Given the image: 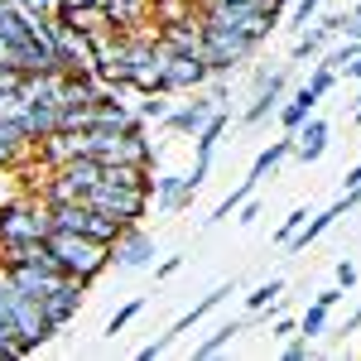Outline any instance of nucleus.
Returning a JSON list of instances; mask_svg holds the SVG:
<instances>
[{"label":"nucleus","instance_id":"nucleus-15","mask_svg":"<svg viewBox=\"0 0 361 361\" xmlns=\"http://www.w3.org/2000/svg\"><path fill=\"white\" fill-rule=\"evenodd\" d=\"M29 154H34V135L20 121H0V169H15Z\"/></svg>","mask_w":361,"mask_h":361},{"label":"nucleus","instance_id":"nucleus-12","mask_svg":"<svg viewBox=\"0 0 361 361\" xmlns=\"http://www.w3.org/2000/svg\"><path fill=\"white\" fill-rule=\"evenodd\" d=\"M207 78H212V68H207V58H202V54H169L164 92H197Z\"/></svg>","mask_w":361,"mask_h":361},{"label":"nucleus","instance_id":"nucleus-8","mask_svg":"<svg viewBox=\"0 0 361 361\" xmlns=\"http://www.w3.org/2000/svg\"><path fill=\"white\" fill-rule=\"evenodd\" d=\"M54 20L82 29L92 39L116 34V20H111V5H106V0H63V5H54Z\"/></svg>","mask_w":361,"mask_h":361},{"label":"nucleus","instance_id":"nucleus-36","mask_svg":"<svg viewBox=\"0 0 361 361\" xmlns=\"http://www.w3.org/2000/svg\"><path fill=\"white\" fill-rule=\"evenodd\" d=\"M304 357H308V337L304 333L284 337V361H304Z\"/></svg>","mask_w":361,"mask_h":361},{"label":"nucleus","instance_id":"nucleus-31","mask_svg":"<svg viewBox=\"0 0 361 361\" xmlns=\"http://www.w3.org/2000/svg\"><path fill=\"white\" fill-rule=\"evenodd\" d=\"M318 5H323V0H294V15H289V25H294V29H308L313 20H318Z\"/></svg>","mask_w":361,"mask_h":361},{"label":"nucleus","instance_id":"nucleus-23","mask_svg":"<svg viewBox=\"0 0 361 361\" xmlns=\"http://www.w3.org/2000/svg\"><path fill=\"white\" fill-rule=\"evenodd\" d=\"M102 178H111V183H126V188H149V183H154L145 164H106V169H102Z\"/></svg>","mask_w":361,"mask_h":361},{"label":"nucleus","instance_id":"nucleus-9","mask_svg":"<svg viewBox=\"0 0 361 361\" xmlns=\"http://www.w3.org/2000/svg\"><path fill=\"white\" fill-rule=\"evenodd\" d=\"M58 63H63V73H92L97 68V39L58 20Z\"/></svg>","mask_w":361,"mask_h":361},{"label":"nucleus","instance_id":"nucleus-26","mask_svg":"<svg viewBox=\"0 0 361 361\" xmlns=\"http://www.w3.org/2000/svg\"><path fill=\"white\" fill-rule=\"evenodd\" d=\"M25 116H29V97L20 87L0 92V121H20V126H25Z\"/></svg>","mask_w":361,"mask_h":361},{"label":"nucleus","instance_id":"nucleus-42","mask_svg":"<svg viewBox=\"0 0 361 361\" xmlns=\"http://www.w3.org/2000/svg\"><path fill=\"white\" fill-rule=\"evenodd\" d=\"M337 299H342V284H337V289H323V294H318V304H328V308H333Z\"/></svg>","mask_w":361,"mask_h":361},{"label":"nucleus","instance_id":"nucleus-35","mask_svg":"<svg viewBox=\"0 0 361 361\" xmlns=\"http://www.w3.org/2000/svg\"><path fill=\"white\" fill-rule=\"evenodd\" d=\"M308 222V212H304V207H299V212H289V217H284V226H279V231H275V241H279V246H284V241H289V236H294V231H299V226H304Z\"/></svg>","mask_w":361,"mask_h":361},{"label":"nucleus","instance_id":"nucleus-11","mask_svg":"<svg viewBox=\"0 0 361 361\" xmlns=\"http://www.w3.org/2000/svg\"><path fill=\"white\" fill-rule=\"evenodd\" d=\"M111 260L121 270H145L149 260H154V241H149V231H140V222L121 226V236L111 241Z\"/></svg>","mask_w":361,"mask_h":361},{"label":"nucleus","instance_id":"nucleus-28","mask_svg":"<svg viewBox=\"0 0 361 361\" xmlns=\"http://www.w3.org/2000/svg\"><path fill=\"white\" fill-rule=\"evenodd\" d=\"M333 82H337V73L333 68H328V63H318V68H313V78H308V92H313V97H318V102H323V97H328V92H333Z\"/></svg>","mask_w":361,"mask_h":361},{"label":"nucleus","instance_id":"nucleus-18","mask_svg":"<svg viewBox=\"0 0 361 361\" xmlns=\"http://www.w3.org/2000/svg\"><path fill=\"white\" fill-rule=\"evenodd\" d=\"M279 102H284V73H260V87H255L246 121H265L270 111H279Z\"/></svg>","mask_w":361,"mask_h":361},{"label":"nucleus","instance_id":"nucleus-32","mask_svg":"<svg viewBox=\"0 0 361 361\" xmlns=\"http://www.w3.org/2000/svg\"><path fill=\"white\" fill-rule=\"evenodd\" d=\"M164 97H169V92H149V102H145V106H140V121H164V116H169V102H164Z\"/></svg>","mask_w":361,"mask_h":361},{"label":"nucleus","instance_id":"nucleus-5","mask_svg":"<svg viewBox=\"0 0 361 361\" xmlns=\"http://www.w3.org/2000/svg\"><path fill=\"white\" fill-rule=\"evenodd\" d=\"M130 39V73L126 87L135 92H164V68H169V49L159 44V34H126Z\"/></svg>","mask_w":361,"mask_h":361},{"label":"nucleus","instance_id":"nucleus-24","mask_svg":"<svg viewBox=\"0 0 361 361\" xmlns=\"http://www.w3.org/2000/svg\"><path fill=\"white\" fill-rule=\"evenodd\" d=\"M87 236H92V241H102V246H111L116 236H121V222H116V217H106V212H97V207H92V212H87V226H82Z\"/></svg>","mask_w":361,"mask_h":361},{"label":"nucleus","instance_id":"nucleus-39","mask_svg":"<svg viewBox=\"0 0 361 361\" xmlns=\"http://www.w3.org/2000/svg\"><path fill=\"white\" fill-rule=\"evenodd\" d=\"M255 217H260V202H241V207H236V222H255Z\"/></svg>","mask_w":361,"mask_h":361},{"label":"nucleus","instance_id":"nucleus-14","mask_svg":"<svg viewBox=\"0 0 361 361\" xmlns=\"http://www.w3.org/2000/svg\"><path fill=\"white\" fill-rule=\"evenodd\" d=\"M193 183H188V173H159L154 183H149V197H154V207H164V212H178V207H188L193 202Z\"/></svg>","mask_w":361,"mask_h":361},{"label":"nucleus","instance_id":"nucleus-4","mask_svg":"<svg viewBox=\"0 0 361 361\" xmlns=\"http://www.w3.org/2000/svg\"><path fill=\"white\" fill-rule=\"evenodd\" d=\"M5 313H10V323H15V333H20V357L34 352V347H44V342L58 333L54 323H49V313H44V304H39L34 294H25V289H15L10 279H5Z\"/></svg>","mask_w":361,"mask_h":361},{"label":"nucleus","instance_id":"nucleus-16","mask_svg":"<svg viewBox=\"0 0 361 361\" xmlns=\"http://www.w3.org/2000/svg\"><path fill=\"white\" fill-rule=\"evenodd\" d=\"M159 44L169 54H202V20H183V25H159Z\"/></svg>","mask_w":361,"mask_h":361},{"label":"nucleus","instance_id":"nucleus-38","mask_svg":"<svg viewBox=\"0 0 361 361\" xmlns=\"http://www.w3.org/2000/svg\"><path fill=\"white\" fill-rule=\"evenodd\" d=\"M337 284H342V289H352V284H357V265H352V260H342V265H337Z\"/></svg>","mask_w":361,"mask_h":361},{"label":"nucleus","instance_id":"nucleus-27","mask_svg":"<svg viewBox=\"0 0 361 361\" xmlns=\"http://www.w3.org/2000/svg\"><path fill=\"white\" fill-rule=\"evenodd\" d=\"M236 333H241V323H222L217 333H212L207 342H202V347H197V357H217V352H222V347H226V342H231Z\"/></svg>","mask_w":361,"mask_h":361},{"label":"nucleus","instance_id":"nucleus-34","mask_svg":"<svg viewBox=\"0 0 361 361\" xmlns=\"http://www.w3.org/2000/svg\"><path fill=\"white\" fill-rule=\"evenodd\" d=\"M0 68H20V73H25V54H20L5 34H0Z\"/></svg>","mask_w":361,"mask_h":361},{"label":"nucleus","instance_id":"nucleus-41","mask_svg":"<svg viewBox=\"0 0 361 361\" xmlns=\"http://www.w3.org/2000/svg\"><path fill=\"white\" fill-rule=\"evenodd\" d=\"M342 188H347V193H352V188H361V164H357V169H347V178H342Z\"/></svg>","mask_w":361,"mask_h":361},{"label":"nucleus","instance_id":"nucleus-1","mask_svg":"<svg viewBox=\"0 0 361 361\" xmlns=\"http://www.w3.org/2000/svg\"><path fill=\"white\" fill-rule=\"evenodd\" d=\"M279 10H284V0H202L197 20L217 25V29H231V34H246V39L260 44L279 25Z\"/></svg>","mask_w":361,"mask_h":361},{"label":"nucleus","instance_id":"nucleus-29","mask_svg":"<svg viewBox=\"0 0 361 361\" xmlns=\"http://www.w3.org/2000/svg\"><path fill=\"white\" fill-rule=\"evenodd\" d=\"M323 328H328V304H313V308L304 313V323H299V333H304L308 342H313V337L323 333Z\"/></svg>","mask_w":361,"mask_h":361},{"label":"nucleus","instance_id":"nucleus-10","mask_svg":"<svg viewBox=\"0 0 361 361\" xmlns=\"http://www.w3.org/2000/svg\"><path fill=\"white\" fill-rule=\"evenodd\" d=\"M82 289H87V279H73V275H63V279L54 284V289H49V294L39 299L54 328H68V323L78 318V308H82Z\"/></svg>","mask_w":361,"mask_h":361},{"label":"nucleus","instance_id":"nucleus-13","mask_svg":"<svg viewBox=\"0 0 361 361\" xmlns=\"http://www.w3.org/2000/svg\"><path fill=\"white\" fill-rule=\"evenodd\" d=\"M222 102H226L222 92H212V97H193L188 106H169L164 126H169V130H178V135H197V130L212 121V111H217Z\"/></svg>","mask_w":361,"mask_h":361},{"label":"nucleus","instance_id":"nucleus-37","mask_svg":"<svg viewBox=\"0 0 361 361\" xmlns=\"http://www.w3.org/2000/svg\"><path fill=\"white\" fill-rule=\"evenodd\" d=\"M135 313H140V299H135V304H126V308H116V313H111V323H106V333H121V328H126V323H130V318H135Z\"/></svg>","mask_w":361,"mask_h":361},{"label":"nucleus","instance_id":"nucleus-33","mask_svg":"<svg viewBox=\"0 0 361 361\" xmlns=\"http://www.w3.org/2000/svg\"><path fill=\"white\" fill-rule=\"evenodd\" d=\"M279 294H284V279H270V284H260V289L250 294L246 304H250V308H265V304H275Z\"/></svg>","mask_w":361,"mask_h":361},{"label":"nucleus","instance_id":"nucleus-43","mask_svg":"<svg viewBox=\"0 0 361 361\" xmlns=\"http://www.w3.org/2000/svg\"><path fill=\"white\" fill-rule=\"evenodd\" d=\"M299 333V323H289V318H284V323H275V337H294Z\"/></svg>","mask_w":361,"mask_h":361},{"label":"nucleus","instance_id":"nucleus-45","mask_svg":"<svg viewBox=\"0 0 361 361\" xmlns=\"http://www.w3.org/2000/svg\"><path fill=\"white\" fill-rule=\"evenodd\" d=\"M0 5H15V0H0Z\"/></svg>","mask_w":361,"mask_h":361},{"label":"nucleus","instance_id":"nucleus-25","mask_svg":"<svg viewBox=\"0 0 361 361\" xmlns=\"http://www.w3.org/2000/svg\"><path fill=\"white\" fill-rule=\"evenodd\" d=\"M226 294H231V289H226V284H222V289H212V294H202V299H197V304L188 308V313H183V318H178V323H173V337L183 333V328H193V323H197V318H202V313H212V308L222 304Z\"/></svg>","mask_w":361,"mask_h":361},{"label":"nucleus","instance_id":"nucleus-30","mask_svg":"<svg viewBox=\"0 0 361 361\" xmlns=\"http://www.w3.org/2000/svg\"><path fill=\"white\" fill-rule=\"evenodd\" d=\"M250 193H255V178H241V188H231V193L222 197V207H217V217H231V212H236V207H241V202H246Z\"/></svg>","mask_w":361,"mask_h":361},{"label":"nucleus","instance_id":"nucleus-22","mask_svg":"<svg viewBox=\"0 0 361 361\" xmlns=\"http://www.w3.org/2000/svg\"><path fill=\"white\" fill-rule=\"evenodd\" d=\"M289 154H294V135H289V140H275L270 149H260V159H255V169H250V178L260 183V178H265L270 169H279L284 159H289Z\"/></svg>","mask_w":361,"mask_h":361},{"label":"nucleus","instance_id":"nucleus-21","mask_svg":"<svg viewBox=\"0 0 361 361\" xmlns=\"http://www.w3.org/2000/svg\"><path fill=\"white\" fill-rule=\"evenodd\" d=\"M197 5H202V0H149L154 29H159V25H183V20H197Z\"/></svg>","mask_w":361,"mask_h":361},{"label":"nucleus","instance_id":"nucleus-7","mask_svg":"<svg viewBox=\"0 0 361 361\" xmlns=\"http://www.w3.org/2000/svg\"><path fill=\"white\" fill-rule=\"evenodd\" d=\"M250 54H255V39L231 34V29H217V25H202V58H207L212 78H217V73H231V68H241Z\"/></svg>","mask_w":361,"mask_h":361},{"label":"nucleus","instance_id":"nucleus-19","mask_svg":"<svg viewBox=\"0 0 361 361\" xmlns=\"http://www.w3.org/2000/svg\"><path fill=\"white\" fill-rule=\"evenodd\" d=\"M337 217H342V202H337V207H328V212H318V217H308V222L299 226L289 241H284V250H308L313 241H318V236H323V231H328V226L337 222Z\"/></svg>","mask_w":361,"mask_h":361},{"label":"nucleus","instance_id":"nucleus-6","mask_svg":"<svg viewBox=\"0 0 361 361\" xmlns=\"http://www.w3.org/2000/svg\"><path fill=\"white\" fill-rule=\"evenodd\" d=\"M87 207H97V212L116 217L121 226H130V222H140V217H145V207H149V188H126V183L102 178V183L87 193Z\"/></svg>","mask_w":361,"mask_h":361},{"label":"nucleus","instance_id":"nucleus-20","mask_svg":"<svg viewBox=\"0 0 361 361\" xmlns=\"http://www.w3.org/2000/svg\"><path fill=\"white\" fill-rule=\"evenodd\" d=\"M313 106H318V97H313L308 87H299V92H294L289 102H279V126H284V130L294 135V130L304 126L308 116H313Z\"/></svg>","mask_w":361,"mask_h":361},{"label":"nucleus","instance_id":"nucleus-3","mask_svg":"<svg viewBox=\"0 0 361 361\" xmlns=\"http://www.w3.org/2000/svg\"><path fill=\"white\" fill-rule=\"evenodd\" d=\"M54 231V212H49V202L44 197H10L5 207H0V250L5 246H25V241H44Z\"/></svg>","mask_w":361,"mask_h":361},{"label":"nucleus","instance_id":"nucleus-17","mask_svg":"<svg viewBox=\"0 0 361 361\" xmlns=\"http://www.w3.org/2000/svg\"><path fill=\"white\" fill-rule=\"evenodd\" d=\"M323 149H328V121H318V116H308L304 126L294 130V154L313 164V159H323Z\"/></svg>","mask_w":361,"mask_h":361},{"label":"nucleus","instance_id":"nucleus-40","mask_svg":"<svg viewBox=\"0 0 361 361\" xmlns=\"http://www.w3.org/2000/svg\"><path fill=\"white\" fill-rule=\"evenodd\" d=\"M178 265H183V255H169V260H164V265H159V270H154V275H159V279H169V275H173V270H178Z\"/></svg>","mask_w":361,"mask_h":361},{"label":"nucleus","instance_id":"nucleus-44","mask_svg":"<svg viewBox=\"0 0 361 361\" xmlns=\"http://www.w3.org/2000/svg\"><path fill=\"white\" fill-rule=\"evenodd\" d=\"M352 207H361V188H352V193L342 197V212H352Z\"/></svg>","mask_w":361,"mask_h":361},{"label":"nucleus","instance_id":"nucleus-2","mask_svg":"<svg viewBox=\"0 0 361 361\" xmlns=\"http://www.w3.org/2000/svg\"><path fill=\"white\" fill-rule=\"evenodd\" d=\"M49 250H54V260H58L63 275L87 279V284L111 265V246L92 241L87 231H49Z\"/></svg>","mask_w":361,"mask_h":361}]
</instances>
